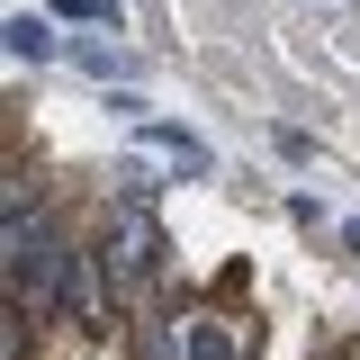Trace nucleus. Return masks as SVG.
<instances>
[{"instance_id": "obj_1", "label": "nucleus", "mask_w": 360, "mask_h": 360, "mask_svg": "<svg viewBox=\"0 0 360 360\" xmlns=\"http://www.w3.org/2000/svg\"><path fill=\"white\" fill-rule=\"evenodd\" d=\"M9 54H18V63H45V54H54V27L18 9V18H9Z\"/></svg>"}, {"instance_id": "obj_2", "label": "nucleus", "mask_w": 360, "mask_h": 360, "mask_svg": "<svg viewBox=\"0 0 360 360\" xmlns=\"http://www.w3.org/2000/svg\"><path fill=\"white\" fill-rule=\"evenodd\" d=\"M63 18H117V0H54Z\"/></svg>"}]
</instances>
